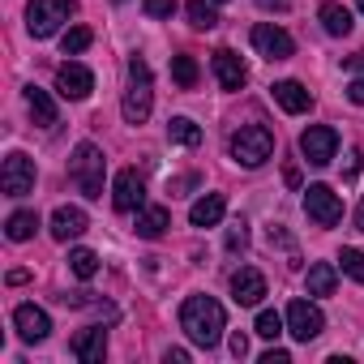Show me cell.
<instances>
[{"label":"cell","instance_id":"obj_36","mask_svg":"<svg viewBox=\"0 0 364 364\" xmlns=\"http://www.w3.org/2000/svg\"><path fill=\"white\" fill-rule=\"evenodd\" d=\"M287 360H291V355H287V351H279V347H274V351H266V355H262V364H287Z\"/></svg>","mask_w":364,"mask_h":364},{"label":"cell","instance_id":"obj_19","mask_svg":"<svg viewBox=\"0 0 364 364\" xmlns=\"http://www.w3.org/2000/svg\"><path fill=\"white\" fill-rule=\"evenodd\" d=\"M223 210H228V202H223L219 193H206V198L193 202L189 223H193V228H215V223H223Z\"/></svg>","mask_w":364,"mask_h":364},{"label":"cell","instance_id":"obj_11","mask_svg":"<svg viewBox=\"0 0 364 364\" xmlns=\"http://www.w3.org/2000/svg\"><path fill=\"white\" fill-rule=\"evenodd\" d=\"M56 90H60V99L82 103V99H90V90H95V73H90L86 65L69 60V65H60V69H56Z\"/></svg>","mask_w":364,"mask_h":364},{"label":"cell","instance_id":"obj_38","mask_svg":"<svg viewBox=\"0 0 364 364\" xmlns=\"http://www.w3.org/2000/svg\"><path fill=\"white\" fill-rule=\"evenodd\" d=\"M185 360H189L185 347H171V351H167V364H185Z\"/></svg>","mask_w":364,"mask_h":364},{"label":"cell","instance_id":"obj_24","mask_svg":"<svg viewBox=\"0 0 364 364\" xmlns=\"http://www.w3.org/2000/svg\"><path fill=\"white\" fill-rule=\"evenodd\" d=\"M334 283H338V274H334L330 262H313L309 266V296H330Z\"/></svg>","mask_w":364,"mask_h":364},{"label":"cell","instance_id":"obj_40","mask_svg":"<svg viewBox=\"0 0 364 364\" xmlns=\"http://www.w3.org/2000/svg\"><path fill=\"white\" fill-rule=\"evenodd\" d=\"M355 228L364 232V202H360V210H355Z\"/></svg>","mask_w":364,"mask_h":364},{"label":"cell","instance_id":"obj_1","mask_svg":"<svg viewBox=\"0 0 364 364\" xmlns=\"http://www.w3.org/2000/svg\"><path fill=\"white\" fill-rule=\"evenodd\" d=\"M180 330H185L198 347H215L228 330V313L215 296H189L180 304Z\"/></svg>","mask_w":364,"mask_h":364},{"label":"cell","instance_id":"obj_12","mask_svg":"<svg viewBox=\"0 0 364 364\" xmlns=\"http://www.w3.org/2000/svg\"><path fill=\"white\" fill-rule=\"evenodd\" d=\"M253 48H257L266 60H287V56L296 52L291 35H287L283 26H274V22H262V26H253Z\"/></svg>","mask_w":364,"mask_h":364},{"label":"cell","instance_id":"obj_30","mask_svg":"<svg viewBox=\"0 0 364 364\" xmlns=\"http://www.w3.org/2000/svg\"><path fill=\"white\" fill-rule=\"evenodd\" d=\"M283 326H287V317H279L274 309H262V313H257L253 334H262V338H279V334H283Z\"/></svg>","mask_w":364,"mask_h":364},{"label":"cell","instance_id":"obj_16","mask_svg":"<svg viewBox=\"0 0 364 364\" xmlns=\"http://www.w3.org/2000/svg\"><path fill=\"white\" fill-rule=\"evenodd\" d=\"M215 77H219L223 90H240V86L249 82V69H245V60H240L236 52L219 48V52H215Z\"/></svg>","mask_w":364,"mask_h":364},{"label":"cell","instance_id":"obj_33","mask_svg":"<svg viewBox=\"0 0 364 364\" xmlns=\"http://www.w3.org/2000/svg\"><path fill=\"white\" fill-rule=\"evenodd\" d=\"M176 0H146V18H171Z\"/></svg>","mask_w":364,"mask_h":364},{"label":"cell","instance_id":"obj_15","mask_svg":"<svg viewBox=\"0 0 364 364\" xmlns=\"http://www.w3.org/2000/svg\"><path fill=\"white\" fill-rule=\"evenodd\" d=\"M262 296H266V279H262V270L240 266V270L232 274V300L245 304V309H253V304H262Z\"/></svg>","mask_w":364,"mask_h":364},{"label":"cell","instance_id":"obj_29","mask_svg":"<svg viewBox=\"0 0 364 364\" xmlns=\"http://www.w3.org/2000/svg\"><path fill=\"white\" fill-rule=\"evenodd\" d=\"M69 270H73L77 279H95V274H99V257H95L90 249H73V253H69Z\"/></svg>","mask_w":364,"mask_h":364},{"label":"cell","instance_id":"obj_41","mask_svg":"<svg viewBox=\"0 0 364 364\" xmlns=\"http://www.w3.org/2000/svg\"><path fill=\"white\" fill-rule=\"evenodd\" d=\"M355 5H360V14H364V0H355Z\"/></svg>","mask_w":364,"mask_h":364},{"label":"cell","instance_id":"obj_14","mask_svg":"<svg viewBox=\"0 0 364 364\" xmlns=\"http://www.w3.org/2000/svg\"><path fill=\"white\" fill-rule=\"evenodd\" d=\"M69 351H73L82 364H103V355H107V330H103V326H86V330H77L73 343H69Z\"/></svg>","mask_w":364,"mask_h":364},{"label":"cell","instance_id":"obj_3","mask_svg":"<svg viewBox=\"0 0 364 364\" xmlns=\"http://www.w3.org/2000/svg\"><path fill=\"white\" fill-rule=\"evenodd\" d=\"M154 107V90H150V65L141 56H129V90L120 99V116L124 124H141Z\"/></svg>","mask_w":364,"mask_h":364},{"label":"cell","instance_id":"obj_8","mask_svg":"<svg viewBox=\"0 0 364 364\" xmlns=\"http://www.w3.org/2000/svg\"><path fill=\"white\" fill-rule=\"evenodd\" d=\"M334 150H338V133H334L330 124H309V129L300 133V154H304V163L326 167V163L334 159Z\"/></svg>","mask_w":364,"mask_h":364},{"label":"cell","instance_id":"obj_18","mask_svg":"<svg viewBox=\"0 0 364 364\" xmlns=\"http://www.w3.org/2000/svg\"><path fill=\"white\" fill-rule=\"evenodd\" d=\"M86 228H90V219H86L82 206H60V210L52 215V236H56V240H77Z\"/></svg>","mask_w":364,"mask_h":364},{"label":"cell","instance_id":"obj_4","mask_svg":"<svg viewBox=\"0 0 364 364\" xmlns=\"http://www.w3.org/2000/svg\"><path fill=\"white\" fill-rule=\"evenodd\" d=\"M232 159L240 163V167H262L270 154H274V133L266 129V124H245V129H236L232 133Z\"/></svg>","mask_w":364,"mask_h":364},{"label":"cell","instance_id":"obj_7","mask_svg":"<svg viewBox=\"0 0 364 364\" xmlns=\"http://www.w3.org/2000/svg\"><path fill=\"white\" fill-rule=\"evenodd\" d=\"M0 189H5L9 198L35 193V159L22 154V150H14V154L5 159V167H0Z\"/></svg>","mask_w":364,"mask_h":364},{"label":"cell","instance_id":"obj_32","mask_svg":"<svg viewBox=\"0 0 364 364\" xmlns=\"http://www.w3.org/2000/svg\"><path fill=\"white\" fill-rule=\"evenodd\" d=\"M338 262H343V274H347V279L364 283V253H360V249H343Z\"/></svg>","mask_w":364,"mask_h":364},{"label":"cell","instance_id":"obj_10","mask_svg":"<svg viewBox=\"0 0 364 364\" xmlns=\"http://www.w3.org/2000/svg\"><path fill=\"white\" fill-rule=\"evenodd\" d=\"M112 206H116L120 215H137V210L146 206V185H141V176H137L133 167L116 171V185H112Z\"/></svg>","mask_w":364,"mask_h":364},{"label":"cell","instance_id":"obj_17","mask_svg":"<svg viewBox=\"0 0 364 364\" xmlns=\"http://www.w3.org/2000/svg\"><path fill=\"white\" fill-rule=\"evenodd\" d=\"M270 95H274V103H279L287 116H300V112H309V107H313V95H309L300 82H291V77H287V82H274V86H270Z\"/></svg>","mask_w":364,"mask_h":364},{"label":"cell","instance_id":"obj_31","mask_svg":"<svg viewBox=\"0 0 364 364\" xmlns=\"http://www.w3.org/2000/svg\"><path fill=\"white\" fill-rule=\"evenodd\" d=\"M90 39H95V35H90L86 26H73V31H65L60 52H65V56H77V52H86V48H90Z\"/></svg>","mask_w":364,"mask_h":364},{"label":"cell","instance_id":"obj_2","mask_svg":"<svg viewBox=\"0 0 364 364\" xmlns=\"http://www.w3.org/2000/svg\"><path fill=\"white\" fill-rule=\"evenodd\" d=\"M103 176H107V159L95 141H82L69 159V180L77 185L82 198H103Z\"/></svg>","mask_w":364,"mask_h":364},{"label":"cell","instance_id":"obj_42","mask_svg":"<svg viewBox=\"0 0 364 364\" xmlns=\"http://www.w3.org/2000/svg\"><path fill=\"white\" fill-rule=\"evenodd\" d=\"M215 5H223V0H215Z\"/></svg>","mask_w":364,"mask_h":364},{"label":"cell","instance_id":"obj_9","mask_svg":"<svg viewBox=\"0 0 364 364\" xmlns=\"http://www.w3.org/2000/svg\"><path fill=\"white\" fill-rule=\"evenodd\" d=\"M287 330H291V338L313 343V338L326 330V317H321V309H317L313 300H291V304H287Z\"/></svg>","mask_w":364,"mask_h":364},{"label":"cell","instance_id":"obj_22","mask_svg":"<svg viewBox=\"0 0 364 364\" xmlns=\"http://www.w3.org/2000/svg\"><path fill=\"white\" fill-rule=\"evenodd\" d=\"M317 18H321V26H326V35H334V39H343V35H351V14H347L343 5H334V0H326V5L317 9Z\"/></svg>","mask_w":364,"mask_h":364},{"label":"cell","instance_id":"obj_34","mask_svg":"<svg viewBox=\"0 0 364 364\" xmlns=\"http://www.w3.org/2000/svg\"><path fill=\"white\" fill-rule=\"evenodd\" d=\"M245 245H249V228H245V223H236V228L228 232V249H232V253H240Z\"/></svg>","mask_w":364,"mask_h":364},{"label":"cell","instance_id":"obj_21","mask_svg":"<svg viewBox=\"0 0 364 364\" xmlns=\"http://www.w3.org/2000/svg\"><path fill=\"white\" fill-rule=\"evenodd\" d=\"M26 107H31L35 124H43V129H52V124H56V103H52V95H48V90L26 86Z\"/></svg>","mask_w":364,"mask_h":364},{"label":"cell","instance_id":"obj_6","mask_svg":"<svg viewBox=\"0 0 364 364\" xmlns=\"http://www.w3.org/2000/svg\"><path fill=\"white\" fill-rule=\"evenodd\" d=\"M304 215L317 228H334V223H343V198L330 185H309L304 189Z\"/></svg>","mask_w":364,"mask_h":364},{"label":"cell","instance_id":"obj_25","mask_svg":"<svg viewBox=\"0 0 364 364\" xmlns=\"http://www.w3.org/2000/svg\"><path fill=\"white\" fill-rule=\"evenodd\" d=\"M198 77H202V69H198L193 56H171V82H176L180 90H193Z\"/></svg>","mask_w":364,"mask_h":364},{"label":"cell","instance_id":"obj_35","mask_svg":"<svg viewBox=\"0 0 364 364\" xmlns=\"http://www.w3.org/2000/svg\"><path fill=\"white\" fill-rule=\"evenodd\" d=\"M232 355H236V360H245V355H249V334H240V330L232 334Z\"/></svg>","mask_w":364,"mask_h":364},{"label":"cell","instance_id":"obj_5","mask_svg":"<svg viewBox=\"0 0 364 364\" xmlns=\"http://www.w3.org/2000/svg\"><path fill=\"white\" fill-rule=\"evenodd\" d=\"M73 14H77L73 0H31V5H26V31L35 39H52Z\"/></svg>","mask_w":364,"mask_h":364},{"label":"cell","instance_id":"obj_27","mask_svg":"<svg viewBox=\"0 0 364 364\" xmlns=\"http://www.w3.org/2000/svg\"><path fill=\"white\" fill-rule=\"evenodd\" d=\"M185 14H189L193 31H215V26H219V14H215V0H189V5H185Z\"/></svg>","mask_w":364,"mask_h":364},{"label":"cell","instance_id":"obj_26","mask_svg":"<svg viewBox=\"0 0 364 364\" xmlns=\"http://www.w3.org/2000/svg\"><path fill=\"white\" fill-rule=\"evenodd\" d=\"M167 137L180 141V146H202V129H198L189 116H171V120H167Z\"/></svg>","mask_w":364,"mask_h":364},{"label":"cell","instance_id":"obj_13","mask_svg":"<svg viewBox=\"0 0 364 364\" xmlns=\"http://www.w3.org/2000/svg\"><path fill=\"white\" fill-rule=\"evenodd\" d=\"M14 326H18V334H22L26 343H43V338L52 334V317H48L39 304H18V309H14Z\"/></svg>","mask_w":364,"mask_h":364},{"label":"cell","instance_id":"obj_20","mask_svg":"<svg viewBox=\"0 0 364 364\" xmlns=\"http://www.w3.org/2000/svg\"><path fill=\"white\" fill-rule=\"evenodd\" d=\"M133 228H137V236H141V240H159V236L171 228V215H167L163 206H141Z\"/></svg>","mask_w":364,"mask_h":364},{"label":"cell","instance_id":"obj_23","mask_svg":"<svg viewBox=\"0 0 364 364\" xmlns=\"http://www.w3.org/2000/svg\"><path fill=\"white\" fill-rule=\"evenodd\" d=\"M35 232H39V215H35V210H14L9 223H5V236H9L14 245H26Z\"/></svg>","mask_w":364,"mask_h":364},{"label":"cell","instance_id":"obj_28","mask_svg":"<svg viewBox=\"0 0 364 364\" xmlns=\"http://www.w3.org/2000/svg\"><path fill=\"white\" fill-rule=\"evenodd\" d=\"M347 69L355 73V77H351V86H347V99H351L355 107H364V52L347 56Z\"/></svg>","mask_w":364,"mask_h":364},{"label":"cell","instance_id":"obj_39","mask_svg":"<svg viewBox=\"0 0 364 364\" xmlns=\"http://www.w3.org/2000/svg\"><path fill=\"white\" fill-rule=\"evenodd\" d=\"M26 279H31V274H26V270H9V283H14V287H22V283H26Z\"/></svg>","mask_w":364,"mask_h":364},{"label":"cell","instance_id":"obj_37","mask_svg":"<svg viewBox=\"0 0 364 364\" xmlns=\"http://www.w3.org/2000/svg\"><path fill=\"white\" fill-rule=\"evenodd\" d=\"M262 9H274V14H283V9H291V0H257Z\"/></svg>","mask_w":364,"mask_h":364}]
</instances>
